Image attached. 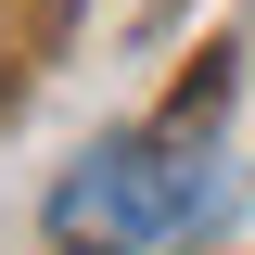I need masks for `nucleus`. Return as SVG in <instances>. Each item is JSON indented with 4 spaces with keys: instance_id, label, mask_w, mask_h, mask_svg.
<instances>
[{
    "instance_id": "obj_1",
    "label": "nucleus",
    "mask_w": 255,
    "mask_h": 255,
    "mask_svg": "<svg viewBox=\"0 0 255 255\" xmlns=\"http://www.w3.org/2000/svg\"><path fill=\"white\" fill-rule=\"evenodd\" d=\"M217 217V166L179 153V140H102L77 179L51 191V230L90 255H166Z\"/></svg>"
}]
</instances>
